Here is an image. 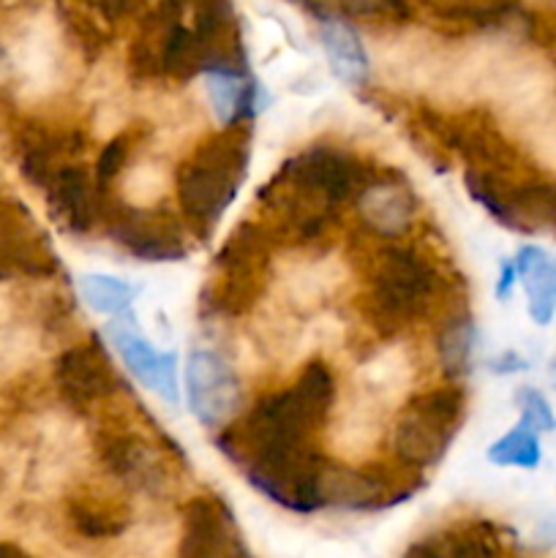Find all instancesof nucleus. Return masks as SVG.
Instances as JSON below:
<instances>
[{
  "instance_id": "f257e3e1",
  "label": "nucleus",
  "mask_w": 556,
  "mask_h": 558,
  "mask_svg": "<svg viewBox=\"0 0 556 558\" xmlns=\"http://www.w3.org/2000/svg\"><path fill=\"white\" fill-rule=\"evenodd\" d=\"M338 401V381L325 360L303 365L292 387L265 392L216 436L223 458L245 469L314 447Z\"/></svg>"
},
{
  "instance_id": "f03ea898",
  "label": "nucleus",
  "mask_w": 556,
  "mask_h": 558,
  "mask_svg": "<svg viewBox=\"0 0 556 558\" xmlns=\"http://www.w3.org/2000/svg\"><path fill=\"white\" fill-rule=\"evenodd\" d=\"M249 156L251 125L249 120H240L196 142L194 150L174 169V196L191 234L207 238L232 205L249 172Z\"/></svg>"
},
{
  "instance_id": "7ed1b4c3",
  "label": "nucleus",
  "mask_w": 556,
  "mask_h": 558,
  "mask_svg": "<svg viewBox=\"0 0 556 558\" xmlns=\"http://www.w3.org/2000/svg\"><path fill=\"white\" fill-rule=\"evenodd\" d=\"M442 289L439 272L423 254L403 245H385L368 267L363 316L376 336L396 338L428 316Z\"/></svg>"
},
{
  "instance_id": "20e7f679",
  "label": "nucleus",
  "mask_w": 556,
  "mask_h": 558,
  "mask_svg": "<svg viewBox=\"0 0 556 558\" xmlns=\"http://www.w3.org/2000/svg\"><path fill=\"white\" fill-rule=\"evenodd\" d=\"M463 414H467V392L456 381L409 398L390 430L396 461L414 472L436 466L445 458L450 441L456 439Z\"/></svg>"
},
{
  "instance_id": "39448f33",
  "label": "nucleus",
  "mask_w": 556,
  "mask_h": 558,
  "mask_svg": "<svg viewBox=\"0 0 556 558\" xmlns=\"http://www.w3.org/2000/svg\"><path fill=\"white\" fill-rule=\"evenodd\" d=\"M273 232L262 223L245 221L229 234L216 259V281L207 300L221 316L249 314L265 294L273 267Z\"/></svg>"
},
{
  "instance_id": "423d86ee",
  "label": "nucleus",
  "mask_w": 556,
  "mask_h": 558,
  "mask_svg": "<svg viewBox=\"0 0 556 558\" xmlns=\"http://www.w3.org/2000/svg\"><path fill=\"white\" fill-rule=\"evenodd\" d=\"M93 456L109 480L142 499H167L178 472L167 452L134 425H109L93 439Z\"/></svg>"
},
{
  "instance_id": "0eeeda50",
  "label": "nucleus",
  "mask_w": 556,
  "mask_h": 558,
  "mask_svg": "<svg viewBox=\"0 0 556 558\" xmlns=\"http://www.w3.org/2000/svg\"><path fill=\"white\" fill-rule=\"evenodd\" d=\"M101 221L107 238L142 262H178L189 254L185 227L158 207L131 205L107 191L101 194Z\"/></svg>"
},
{
  "instance_id": "6e6552de",
  "label": "nucleus",
  "mask_w": 556,
  "mask_h": 558,
  "mask_svg": "<svg viewBox=\"0 0 556 558\" xmlns=\"http://www.w3.org/2000/svg\"><path fill=\"white\" fill-rule=\"evenodd\" d=\"M314 248L316 245H303V251L287 256L273 276L276 300L298 316L330 308L349 283L347 265L338 256Z\"/></svg>"
},
{
  "instance_id": "1a4fd4ad",
  "label": "nucleus",
  "mask_w": 556,
  "mask_h": 558,
  "mask_svg": "<svg viewBox=\"0 0 556 558\" xmlns=\"http://www.w3.org/2000/svg\"><path fill=\"white\" fill-rule=\"evenodd\" d=\"M52 381L60 401L76 414L98 412L120 392L118 371L96 338L60 352L55 360Z\"/></svg>"
},
{
  "instance_id": "9d476101",
  "label": "nucleus",
  "mask_w": 556,
  "mask_h": 558,
  "mask_svg": "<svg viewBox=\"0 0 556 558\" xmlns=\"http://www.w3.org/2000/svg\"><path fill=\"white\" fill-rule=\"evenodd\" d=\"M185 398L202 425L223 428L243 409V381L221 354L213 349H194L185 363Z\"/></svg>"
},
{
  "instance_id": "9b49d317",
  "label": "nucleus",
  "mask_w": 556,
  "mask_h": 558,
  "mask_svg": "<svg viewBox=\"0 0 556 558\" xmlns=\"http://www.w3.org/2000/svg\"><path fill=\"white\" fill-rule=\"evenodd\" d=\"M319 490L325 507H343V510L368 512L392 507L412 496V485H401L390 474V469L371 463L358 466L347 461H325L319 477Z\"/></svg>"
},
{
  "instance_id": "f8f14e48",
  "label": "nucleus",
  "mask_w": 556,
  "mask_h": 558,
  "mask_svg": "<svg viewBox=\"0 0 556 558\" xmlns=\"http://www.w3.org/2000/svg\"><path fill=\"white\" fill-rule=\"evenodd\" d=\"M60 270L47 234L22 202L0 196V281L52 278Z\"/></svg>"
},
{
  "instance_id": "ddd939ff",
  "label": "nucleus",
  "mask_w": 556,
  "mask_h": 558,
  "mask_svg": "<svg viewBox=\"0 0 556 558\" xmlns=\"http://www.w3.org/2000/svg\"><path fill=\"white\" fill-rule=\"evenodd\" d=\"M390 407L371 398L368 392L349 385L347 396L336 401L330 414V450L336 452L338 461L363 463L374 456L387 436V420H390Z\"/></svg>"
},
{
  "instance_id": "4468645a",
  "label": "nucleus",
  "mask_w": 556,
  "mask_h": 558,
  "mask_svg": "<svg viewBox=\"0 0 556 558\" xmlns=\"http://www.w3.org/2000/svg\"><path fill=\"white\" fill-rule=\"evenodd\" d=\"M107 338L142 387L156 392L161 401L178 407V357L172 352H156L136 327L134 316L120 311L118 319L107 325Z\"/></svg>"
},
{
  "instance_id": "2eb2a0df",
  "label": "nucleus",
  "mask_w": 556,
  "mask_h": 558,
  "mask_svg": "<svg viewBox=\"0 0 556 558\" xmlns=\"http://www.w3.org/2000/svg\"><path fill=\"white\" fill-rule=\"evenodd\" d=\"M245 554H249V548L240 539L232 512L218 496H194L185 505L178 556L213 558Z\"/></svg>"
},
{
  "instance_id": "dca6fc26",
  "label": "nucleus",
  "mask_w": 556,
  "mask_h": 558,
  "mask_svg": "<svg viewBox=\"0 0 556 558\" xmlns=\"http://www.w3.org/2000/svg\"><path fill=\"white\" fill-rule=\"evenodd\" d=\"M52 221L69 234H90L101 221L96 178L82 163H63L44 185Z\"/></svg>"
},
{
  "instance_id": "f3484780",
  "label": "nucleus",
  "mask_w": 556,
  "mask_h": 558,
  "mask_svg": "<svg viewBox=\"0 0 556 558\" xmlns=\"http://www.w3.org/2000/svg\"><path fill=\"white\" fill-rule=\"evenodd\" d=\"M65 523L85 543H112L134 523V510L120 494L101 488H76L65 499Z\"/></svg>"
},
{
  "instance_id": "a211bd4d",
  "label": "nucleus",
  "mask_w": 556,
  "mask_h": 558,
  "mask_svg": "<svg viewBox=\"0 0 556 558\" xmlns=\"http://www.w3.org/2000/svg\"><path fill=\"white\" fill-rule=\"evenodd\" d=\"M358 216L365 229L379 238H401L412 229L418 216V196L412 185L403 183L398 174H376L354 199Z\"/></svg>"
},
{
  "instance_id": "6ab92c4d",
  "label": "nucleus",
  "mask_w": 556,
  "mask_h": 558,
  "mask_svg": "<svg viewBox=\"0 0 556 558\" xmlns=\"http://www.w3.org/2000/svg\"><path fill=\"white\" fill-rule=\"evenodd\" d=\"M85 136L80 131L49 129L44 123H31L20 131V172L31 185L44 191L55 172L71 156L85 150Z\"/></svg>"
},
{
  "instance_id": "aec40b11",
  "label": "nucleus",
  "mask_w": 556,
  "mask_h": 558,
  "mask_svg": "<svg viewBox=\"0 0 556 558\" xmlns=\"http://www.w3.org/2000/svg\"><path fill=\"white\" fill-rule=\"evenodd\" d=\"M414 381V357L403 343H390L371 354L368 360L358 365L349 385L368 392L371 398L382 401L385 407H396L401 398H407L409 387Z\"/></svg>"
},
{
  "instance_id": "412c9836",
  "label": "nucleus",
  "mask_w": 556,
  "mask_h": 558,
  "mask_svg": "<svg viewBox=\"0 0 556 558\" xmlns=\"http://www.w3.org/2000/svg\"><path fill=\"white\" fill-rule=\"evenodd\" d=\"M512 267L527 292V308L532 322L540 327L551 325L556 314V262L545 251L527 245L518 251Z\"/></svg>"
},
{
  "instance_id": "4be33fe9",
  "label": "nucleus",
  "mask_w": 556,
  "mask_h": 558,
  "mask_svg": "<svg viewBox=\"0 0 556 558\" xmlns=\"http://www.w3.org/2000/svg\"><path fill=\"white\" fill-rule=\"evenodd\" d=\"M172 183V167H169L161 145H153L147 150V142H142L136 156L131 158L129 169L120 178V189H123L120 191V199L140 207H158V202L167 196Z\"/></svg>"
},
{
  "instance_id": "5701e85b",
  "label": "nucleus",
  "mask_w": 556,
  "mask_h": 558,
  "mask_svg": "<svg viewBox=\"0 0 556 558\" xmlns=\"http://www.w3.org/2000/svg\"><path fill=\"white\" fill-rule=\"evenodd\" d=\"M436 22L452 27H474V31H496L507 27L521 16L518 0H420Z\"/></svg>"
},
{
  "instance_id": "b1692460",
  "label": "nucleus",
  "mask_w": 556,
  "mask_h": 558,
  "mask_svg": "<svg viewBox=\"0 0 556 558\" xmlns=\"http://www.w3.org/2000/svg\"><path fill=\"white\" fill-rule=\"evenodd\" d=\"M501 545L496 537V526L488 521H461L442 532L428 534L423 543L412 545L407 554L412 556H474L499 554Z\"/></svg>"
},
{
  "instance_id": "393cba45",
  "label": "nucleus",
  "mask_w": 556,
  "mask_h": 558,
  "mask_svg": "<svg viewBox=\"0 0 556 558\" xmlns=\"http://www.w3.org/2000/svg\"><path fill=\"white\" fill-rule=\"evenodd\" d=\"M512 232L532 234L540 229L556 232V180H523L512 183Z\"/></svg>"
},
{
  "instance_id": "a878e982",
  "label": "nucleus",
  "mask_w": 556,
  "mask_h": 558,
  "mask_svg": "<svg viewBox=\"0 0 556 558\" xmlns=\"http://www.w3.org/2000/svg\"><path fill=\"white\" fill-rule=\"evenodd\" d=\"M319 41L325 47L327 60H330V69L336 71V76H341L349 85H360L368 76V52H365L363 41H360L358 33L341 20H330L325 16L319 27Z\"/></svg>"
},
{
  "instance_id": "bb28decb",
  "label": "nucleus",
  "mask_w": 556,
  "mask_h": 558,
  "mask_svg": "<svg viewBox=\"0 0 556 558\" xmlns=\"http://www.w3.org/2000/svg\"><path fill=\"white\" fill-rule=\"evenodd\" d=\"M205 90L210 107L223 125L251 120L256 109V85L245 71H207Z\"/></svg>"
},
{
  "instance_id": "cd10ccee",
  "label": "nucleus",
  "mask_w": 556,
  "mask_h": 558,
  "mask_svg": "<svg viewBox=\"0 0 556 558\" xmlns=\"http://www.w3.org/2000/svg\"><path fill=\"white\" fill-rule=\"evenodd\" d=\"M147 140V131L140 125H125L118 134H112L107 140V145L98 153L96 169H93V178L101 194L112 191V185L120 183L123 172L129 169L131 158L136 156V150L142 147V142Z\"/></svg>"
},
{
  "instance_id": "c85d7f7f",
  "label": "nucleus",
  "mask_w": 556,
  "mask_h": 558,
  "mask_svg": "<svg viewBox=\"0 0 556 558\" xmlns=\"http://www.w3.org/2000/svg\"><path fill=\"white\" fill-rule=\"evenodd\" d=\"M474 327L467 314H452L445 327L436 336V357L450 379H458L469 371V357H472Z\"/></svg>"
},
{
  "instance_id": "c756f323",
  "label": "nucleus",
  "mask_w": 556,
  "mask_h": 558,
  "mask_svg": "<svg viewBox=\"0 0 556 558\" xmlns=\"http://www.w3.org/2000/svg\"><path fill=\"white\" fill-rule=\"evenodd\" d=\"M488 461L496 463V466L534 469L540 463L537 430L529 428L527 423L516 425L510 434H505L488 447Z\"/></svg>"
},
{
  "instance_id": "7c9ffc66",
  "label": "nucleus",
  "mask_w": 556,
  "mask_h": 558,
  "mask_svg": "<svg viewBox=\"0 0 556 558\" xmlns=\"http://www.w3.org/2000/svg\"><path fill=\"white\" fill-rule=\"evenodd\" d=\"M80 292H82V300H85L96 314L118 316L120 311L129 308L134 289H131L129 283L118 281V278L87 272V276H82L80 281Z\"/></svg>"
},
{
  "instance_id": "2f4dec72",
  "label": "nucleus",
  "mask_w": 556,
  "mask_h": 558,
  "mask_svg": "<svg viewBox=\"0 0 556 558\" xmlns=\"http://www.w3.org/2000/svg\"><path fill=\"white\" fill-rule=\"evenodd\" d=\"M338 5L352 20L407 22L412 16L409 0H338Z\"/></svg>"
},
{
  "instance_id": "473e14b6",
  "label": "nucleus",
  "mask_w": 556,
  "mask_h": 558,
  "mask_svg": "<svg viewBox=\"0 0 556 558\" xmlns=\"http://www.w3.org/2000/svg\"><path fill=\"white\" fill-rule=\"evenodd\" d=\"M516 403L521 409V423H527L534 430H556V417L551 412L548 401L543 398V392L534 390V387H521L516 392Z\"/></svg>"
},
{
  "instance_id": "72a5a7b5",
  "label": "nucleus",
  "mask_w": 556,
  "mask_h": 558,
  "mask_svg": "<svg viewBox=\"0 0 556 558\" xmlns=\"http://www.w3.org/2000/svg\"><path fill=\"white\" fill-rule=\"evenodd\" d=\"M98 20L109 22V25H118V22L131 20L136 11H142V5L147 0H82Z\"/></svg>"
},
{
  "instance_id": "f704fd0d",
  "label": "nucleus",
  "mask_w": 556,
  "mask_h": 558,
  "mask_svg": "<svg viewBox=\"0 0 556 558\" xmlns=\"http://www.w3.org/2000/svg\"><path fill=\"white\" fill-rule=\"evenodd\" d=\"M516 281V267L512 265H505L501 267V283H499V294L505 298L507 292H510V283Z\"/></svg>"
},
{
  "instance_id": "c9c22d12",
  "label": "nucleus",
  "mask_w": 556,
  "mask_h": 558,
  "mask_svg": "<svg viewBox=\"0 0 556 558\" xmlns=\"http://www.w3.org/2000/svg\"><path fill=\"white\" fill-rule=\"evenodd\" d=\"M294 3H300L303 9H309L314 16H327L325 14V0H294Z\"/></svg>"
},
{
  "instance_id": "e433bc0d",
  "label": "nucleus",
  "mask_w": 556,
  "mask_h": 558,
  "mask_svg": "<svg viewBox=\"0 0 556 558\" xmlns=\"http://www.w3.org/2000/svg\"><path fill=\"white\" fill-rule=\"evenodd\" d=\"M548 379H551V385H554V390H556V354L551 357V363H548Z\"/></svg>"
}]
</instances>
